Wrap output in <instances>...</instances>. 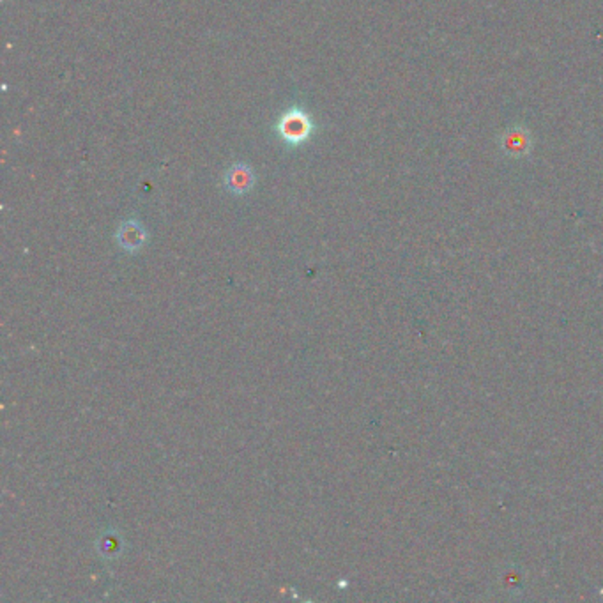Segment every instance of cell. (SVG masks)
<instances>
[{"label":"cell","mask_w":603,"mask_h":603,"mask_svg":"<svg viewBox=\"0 0 603 603\" xmlns=\"http://www.w3.org/2000/svg\"><path fill=\"white\" fill-rule=\"evenodd\" d=\"M118 240H119L124 248L135 249V248H138L140 244H144V241H145L144 227L140 223H136V222H124L121 229H119V232H118Z\"/></svg>","instance_id":"obj_4"},{"label":"cell","mask_w":603,"mask_h":603,"mask_svg":"<svg viewBox=\"0 0 603 603\" xmlns=\"http://www.w3.org/2000/svg\"><path fill=\"white\" fill-rule=\"evenodd\" d=\"M255 184V172L253 169L244 163V162H238L234 163L227 174H225V186L229 191L236 193V195H242L246 191H249Z\"/></svg>","instance_id":"obj_2"},{"label":"cell","mask_w":603,"mask_h":603,"mask_svg":"<svg viewBox=\"0 0 603 603\" xmlns=\"http://www.w3.org/2000/svg\"><path fill=\"white\" fill-rule=\"evenodd\" d=\"M501 147L508 156H513V158H520V156L528 154L529 149H531L529 131L522 129V127H513V129L506 131L502 135Z\"/></svg>","instance_id":"obj_3"},{"label":"cell","mask_w":603,"mask_h":603,"mask_svg":"<svg viewBox=\"0 0 603 603\" xmlns=\"http://www.w3.org/2000/svg\"><path fill=\"white\" fill-rule=\"evenodd\" d=\"M276 133L287 145H302L313 133V121L302 107H293L276 122Z\"/></svg>","instance_id":"obj_1"}]
</instances>
